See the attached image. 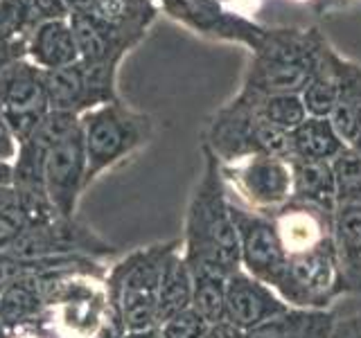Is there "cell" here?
Here are the masks:
<instances>
[{"label": "cell", "mask_w": 361, "mask_h": 338, "mask_svg": "<svg viewBox=\"0 0 361 338\" xmlns=\"http://www.w3.org/2000/svg\"><path fill=\"white\" fill-rule=\"evenodd\" d=\"M353 146H355V149H357V151L361 154V131H359V135H357V140L353 142Z\"/></svg>", "instance_id": "obj_44"}, {"label": "cell", "mask_w": 361, "mask_h": 338, "mask_svg": "<svg viewBox=\"0 0 361 338\" xmlns=\"http://www.w3.org/2000/svg\"><path fill=\"white\" fill-rule=\"evenodd\" d=\"M0 185H11V163H0Z\"/></svg>", "instance_id": "obj_41"}, {"label": "cell", "mask_w": 361, "mask_h": 338, "mask_svg": "<svg viewBox=\"0 0 361 338\" xmlns=\"http://www.w3.org/2000/svg\"><path fill=\"white\" fill-rule=\"evenodd\" d=\"M5 338H63V334L56 330L50 320H45L41 315V318L34 323L11 327Z\"/></svg>", "instance_id": "obj_33"}, {"label": "cell", "mask_w": 361, "mask_h": 338, "mask_svg": "<svg viewBox=\"0 0 361 338\" xmlns=\"http://www.w3.org/2000/svg\"><path fill=\"white\" fill-rule=\"evenodd\" d=\"M180 239L152 244L122 257L106 270V296L124 332H142L158 327V284L167 257Z\"/></svg>", "instance_id": "obj_3"}, {"label": "cell", "mask_w": 361, "mask_h": 338, "mask_svg": "<svg viewBox=\"0 0 361 338\" xmlns=\"http://www.w3.org/2000/svg\"><path fill=\"white\" fill-rule=\"evenodd\" d=\"M338 54L332 45L325 50L323 59L319 68L314 70L312 79L307 86L302 88L300 99L305 104L307 115L314 118H330L334 101H336V88H338V73H336V63H338Z\"/></svg>", "instance_id": "obj_26"}, {"label": "cell", "mask_w": 361, "mask_h": 338, "mask_svg": "<svg viewBox=\"0 0 361 338\" xmlns=\"http://www.w3.org/2000/svg\"><path fill=\"white\" fill-rule=\"evenodd\" d=\"M32 5V16L34 23H45V20H59V18H68L71 11H68L63 0H30Z\"/></svg>", "instance_id": "obj_34"}, {"label": "cell", "mask_w": 361, "mask_h": 338, "mask_svg": "<svg viewBox=\"0 0 361 338\" xmlns=\"http://www.w3.org/2000/svg\"><path fill=\"white\" fill-rule=\"evenodd\" d=\"M274 289L289 307L330 309V304L341 296L334 239L316 246L314 251L289 255Z\"/></svg>", "instance_id": "obj_6"}, {"label": "cell", "mask_w": 361, "mask_h": 338, "mask_svg": "<svg viewBox=\"0 0 361 338\" xmlns=\"http://www.w3.org/2000/svg\"><path fill=\"white\" fill-rule=\"evenodd\" d=\"M180 248H183V244L167 257V262L163 266L161 284H158V302H156L158 323H163L169 315L192 307V270Z\"/></svg>", "instance_id": "obj_24"}, {"label": "cell", "mask_w": 361, "mask_h": 338, "mask_svg": "<svg viewBox=\"0 0 361 338\" xmlns=\"http://www.w3.org/2000/svg\"><path fill=\"white\" fill-rule=\"evenodd\" d=\"M16 154H18V140L11 133L3 111H0V163H14Z\"/></svg>", "instance_id": "obj_35"}, {"label": "cell", "mask_w": 361, "mask_h": 338, "mask_svg": "<svg viewBox=\"0 0 361 338\" xmlns=\"http://www.w3.org/2000/svg\"><path fill=\"white\" fill-rule=\"evenodd\" d=\"M0 111L18 144L27 140L50 113L43 70L25 56L11 61L0 75Z\"/></svg>", "instance_id": "obj_10"}, {"label": "cell", "mask_w": 361, "mask_h": 338, "mask_svg": "<svg viewBox=\"0 0 361 338\" xmlns=\"http://www.w3.org/2000/svg\"><path fill=\"white\" fill-rule=\"evenodd\" d=\"M271 217H274L276 230L287 257L314 251L316 246L332 239V228H334L332 214H325L293 199L276 214H271Z\"/></svg>", "instance_id": "obj_15"}, {"label": "cell", "mask_w": 361, "mask_h": 338, "mask_svg": "<svg viewBox=\"0 0 361 338\" xmlns=\"http://www.w3.org/2000/svg\"><path fill=\"white\" fill-rule=\"evenodd\" d=\"M291 158H305V161H327L345 149V140L338 135L330 118H314L307 115L296 129L289 133Z\"/></svg>", "instance_id": "obj_23"}, {"label": "cell", "mask_w": 361, "mask_h": 338, "mask_svg": "<svg viewBox=\"0 0 361 338\" xmlns=\"http://www.w3.org/2000/svg\"><path fill=\"white\" fill-rule=\"evenodd\" d=\"M43 180L54 212L63 219L77 217L79 196L86 189V151L79 127L48 151Z\"/></svg>", "instance_id": "obj_13"}, {"label": "cell", "mask_w": 361, "mask_h": 338, "mask_svg": "<svg viewBox=\"0 0 361 338\" xmlns=\"http://www.w3.org/2000/svg\"><path fill=\"white\" fill-rule=\"evenodd\" d=\"M201 154L203 172L185 212V234L180 239V251L190 266H206L231 275L240 270L242 264L228 187L219 158L203 144Z\"/></svg>", "instance_id": "obj_1"}, {"label": "cell", "mask_w": 361, "mask_h": 338, "mask_svg": "<svg viewBox=\"0 0 361 338\" xmlns=\"http://www.w3.org/2000/svg\"><path fill=\"white\" fill-rule=\"evenodd\" d=\"M11 196H14V192H11V187H9V185H0V208H3L5 203H9Z\"/></svg>", "instance_id": "obj_42"}, {"label": "cell", "mask_w": 361, "mask_h": 338, "mask_svg": "<svg viewBox=\"0 0 361 338\" xmlns=\"http://www.w3.org/2000/svg\"><path fill=\"white\" fill-rule=\"evenodd\" d=\"M9 330H11V327H9V323H7V318H5L3 309H0V338H5Z\"/></svg>", "instance_id": "obj_43"}, {"label": "cell", "mask_w": 361, "mask_h": 338, "mask_svg": "<svg viewBox=\"0 0 361 338\" xmlns=\"http://www.w3.org/2000/svg\"><path fill=\"white\" fill-rule=\"evenodd\" d=\"M203 338H244V332L237 325L228 320H219V323H210Z\"/></svg>", "instance_id": "obj_37"}, {"label": "cell", "mask_w": 361, "mask_h": 338, "mask_svg": "<svg viewBox=\"0 0 361 338\" xmlns=\"http://www.w3.org/2000/svg\"><path fill=\"white\" fill-rule=\"evenodd\" d=\"M156 0H95L90 14L99 16L113 30H118L124 39L138 45L149 25L158 16Z\"/></svg>", "instance_id": "obj_22"}, {"label": "cell", "mask_w": 361, "mask_h": 338, "mask_svg": "<svg viewBox=\"0 0 361 338\" xmlns=\"http://www.w3.org/2000/svg\"><path fill=\"white\" fill-rule=\"evenodd\" d=\"M336 315L332 309L289 307L267 323L244 332V338H332Z\"/></svg>", "instance_id": "obj_19"}, {"label": "cell", "mask_w": 361, "mask_h": 338, "mask_svg": "<svg viewBox=\"0 0 361 338\" xmlns=\"http://www.w3.org/2000/svg\"><path fill=\"white\" fill-rule=\"evenodd\" d=\"M23 50L20 48H16L14 43H9L7 39H3L0 37V75H3V70L5 68L11 63V61H16V59H23Z\"/></svg>", "instance_id": "obj_38"}, {"label": "cell", "mask_w": 361, "mask_h": 338, "mask_svg": "<svg viewBox=\"0 0 361 338\" xmlns=\"http://www.w3.org/2000/svg\"><path fill=\"white\" fill-rule=\"evenodd\" d=\"M120 338H161V332H158V327H152V330L142 332H124Z\"/></svg>", "instance_id": "obj_40"}, {"label": "cell", "mask_w": 361, "mask_h": 338, "mask_svg": "<svg viewBox=\"0 0 361 338\" xmlns=\"http://www.w3.org/2000/svg\"><path fill=\"white\" fill-rule=\"evenodd\" d=\"M332 338H361V313L336 320Z\"/></svg>", "instance_id": "obj_36"}, {"label": "cell", "mask_w": 361, "mask_h": 338, "mask_svg": "<svg viewBox=\"0 0 361 338\" xmlns=\"http://www.w3.org/2000/svg\"><path fill=\"white\" fill-rule=\"evenodd\" d=\"M293 178V201L312 206L325 214L336 212V185L332 165L327 161H305L289 158Z\"/></svg>", "instance_id": "obj_20"}, {"label": "cell", "mask_w": 361, "mask_h": 338, "mask_svg": "<svg viewBox=\"0 0 361 338\" xmlns=\"http://www.w3.org/2000/svg\"><path fill=\"white\" fill-rule=\"evenodd\" d=\"M332 239L338 280H341V296L361 293V203L336 208Z\"/></svg>", "instance_id": "obj_17"}, {"label": "cell", "mask_w": 361, "mask_h": 338, "mask_svg": "<svg viewBox=\"0 0 361 338\" xmlns=\"http://www.w3.org/2000/svg\"><path fill=\"white\" fill-rule=\"evenodd\" d=\"M242 93H246L253 101V108L257 111L259 118H264L269 124L291 133L298 124L307 118V111L300 95H257L248 93V90L240 88Z\"/></svg>", "instance_id": "obj_28"}, {"label": "cell", "mask_w": 361, "mask_h": 338, "mask_svg": "<svg viewBox=\"0 0 361 338\" xmlns=\"http://www.w3.org/2000/svg\"><path fill=\"white\" fill-rule=\"evenodd\" d=\"M330 165L334 174V185H336V208L359 206L361 203V154L353 144H348Z\"/></svg>", "instance_id": "obj_29"}, {"label": "cell", "mask_w": 361, "mask_h": 338, "mask_svg": "<svg viewBox=\"0 0 361 338\" xmlns=\"http://www.w3.org/2000/svg\"><path fill=\"white\" fill-rule=\"evenodd\" d=\"M0 309H3L9 327L27 325L39 320L48 309L45 291L39 277H23L0 293Z\"/></svg>", "instance_id": "obj_25"}, {"label": "cell", "mask_w": 361, "mask_h": 338, "mask_svg": "<svg viewBox=\"0 0 361 338\" xmlns=\"http://www.w3.org/2000/svg\"><path fill=\"white\" fill-rule=\"evenodd\" d=\"M37 27L30 0H0V37L14 43L25 54L27 39Z\"/></svg>", "instance_id": "obj_30"}, {"label": "cell", "mask_w": 361, "mask_h": 338, "mask_svg": "<svg viewBox=\"0 0 361 338\" xmlns=\"http://www.w3.org/2000/svg\"><path fill=\"white\" fill-rule=\"evenodd\" d=\"M63 3L71 14H86V11H93L95 0H63Z\"/></svg>", "instance_id": "obj_39"}, {"label": "cell", "mask_w": 361, "mask_h": 338, "mask_svg": "<svg viewBox=\"0 0 361 338\" xmlns=\"http://www.w3.org/2000/svg\"><path fill=\"white\" fill-rule=\"evenodd\" d=\"M43 77L50 111L82 118L84 113L118 99V68L113 65L75 61L56 70H43Z\"/></svg>", "instance_id": "obj_8"}, {"label": "cell", "mask_w": 361, "mask_h": 338, "mask_svg": "<svg viewBox=\"0 0 361 338\" xmlns=\"http://www.w3.org/2000/svg\"><path fill=\"white\" fill-rule=\"evenodd\" d=\"M156 3L174 20H180L195 32L246 45L248 50L255 48L267 30V25L226 9L219 0H156Z\"/></svg>", "instance_id": "obj_12"}, {"label": "cell", "mask_w": 361, "mask_h": 338, "mask_svg": "<svg viewBox=\"0 0 361 338\" xmlns=\"http://www.w3.org/2000/svg\"><path fill=\"white\" fill-rule=\"evenodd\" d=\"M192 270V309L208 323L226 320V280L228 275L206 266H190Z\"/></svg>", "instance_id": "obj_27"}, {"label": "cell", "mask_w": 361, "mask_h": 338, "mask_svg": "<svg viewBox=\"0 0 361 338\" xmlns=\"http://www.w3.org/2000/svg\"><path fill=\"white\" fill-rule=\"evenodd\" d=\"M231 212L237 230V242H240L242 270L267 282L274 289L287 264V253L278 237L274 217L246 208L235 199H231Z\"/></svg>", "instance_id": "obj_11"}, {"label": "cell", "mask_w": 361, "mask_h": 338, "mask_svg": "<svg viewBox=\"0 0 361 338\" xmlns=\"http://www.w3.org/2000/svg\"><path fill=\"white\" fill-rule=\"evenodd\" d=\"M231 199L255 212L276 214L293 196L291 161L255 156L235 165H221Z\"/></svg>", "instance_id": "obj_7"}, {"label": "cell", "mask_w": 361, "mask_h": 338, "mask_svg": "<svg viewBox=\"0 0 361 338\" xmlns=\"http://www.w3.org/2000/svg\"><path fill=\"white\" fill-rule=\"evenodd\" d=\"M208 325L210 323L197 309L188 307L158 323V332H161V338H203Z\"/></svg>", "instance_id": "obj_31"}, {"label": "cell", "mask_w": 361, "mask_h": 338, "mask_svg": "<svg viewBox=\"0 0 361 338\" xmlns=\"http://www.w3.org/2000/svg\"><path fill=\"white\" fill-rule=\"evenodd\" d=\"M30 225H32L30 214L20 208V203L14 196H11V201L0 208V253L9 251Z\"/></svg>", "instance_id": "obj_32"}, {"label": "cell", "mask_w": 361, "mask_h": 338, "mask_svg": "<svg viewBox=\"0 0 361 338\" xmlns=\"http://www.w3.org/2000/svg\"><path fill=\"white\" fill-rule=\"evenodd\" d=\"M86 151V187L152 138L149 115L122 104L120 99L102 104L79 118Z\"/></svg>", "instance_id": "obj_5"}, {"label": "cell", "mask_w": 361, "mask_h": 338, "mask_svg": "<svg viewBox=\"0 0 361 338\" xmlns=\"http://www.w3.org/2000/svg\"><path fill=\"white\" fill-rule=\"evenodd\" d=\"M287 309L289 304L278 296L276 289L242 268L226 280V320L237 325L242 332L253 330Z\"/></svg>", "instance_id": "obj_14"}, {"label": "cell", "mask_w": 361, "mask_h": 338, "mask_svg": "<svg viewBox=\"0 0 361 338\" xmlns=\"http://www.w3.org/2000/svg\"><path fill=\"white\" fill-rule=\"evenodd\" d=\"M203 146H208L221 165H235L255 156L291 158L289 133L259 118L251 97L242 90L214 113Z\"/></svg>", "instance_id": "obj_4"}, {"label": "cell", "mask_w": 361, "mask_h": 338, "mask_svg": "<svg viewBox=\"0 0 361 338\" xmlns=\"http://www.w3.org/2000/svg\"><path fill=\"white\" fill-rule=\"evenodd\" d=\"M327 48L330 41L319 27H267L251 50L242 88L257 95H300Z\"/></svg>", "instance_id": "obj_2"}, {"label": "cell", "mask_w": 361, "mask_h": 338, "mask_svg": "<svg viewBox=\"0 0 361 338\" xmlns=\"http://www.w3.org/2000/svg\"><path fill=\"white\" fill-rule=\"evenodd\" d=\"M219 3H226V0H219Z\"/></svg>", "instance_id": "obj_45"}, {"label": "cell", "mask_w": 361, "mask_h": 338, "mask_svg": "<svg viewBox=\"0 0 361 338\" xmlns=\"http://www.w3.org/2000/svg\"><path fill=\"white\" fill-rule=\"evenodd\" d=\"M338 88L330 122L345 144H353L361 131V63L338 56Z\"/></svg>", "instance_id": "obj_21"}, {"label": "cell", "mask_w": 361, "mask_h": 338, "mask_svg": "<svg viewBox=\"0 0 361 338\" xmlns=\"http://www.w3.org/2000/svg\"><path fill=\"white\" fill-rule=\"evenodd\" d=\"M5 253H11L16 257H93V259H109L118 251L106 239L88 228L84 221L77 217L63 219L54 217L50 221L32 223L30 228L23 232L16 244Z\"/></svg>", "instance_id": "obj_9"}, {"label": "cell", "mask_w": 361, "mask_h": 338, "mask_svg": "<svg viewBox=\"0 0 361 338\" xmlns=\"http://www.w3.org/2000/svg\"><path fill=\"white\" fill-rule=\"evenodd\" d=\"M68 20H71V27L75 34L79 61L118 68L124 54L135 48L129 39H124L118 30H113L109 23L90 14V11H86V14H71Z\"/></svg>", "instance_id": "obj_16"}, {"label": "cell", "mask_w": 361, "mask_h": 338, "mask_svg": "<svg viewBox=\"0 0 361 338\" xmlns=\"http://www.w3.org/2000/svg\"><path fill=\"white\" fill-rule=\"evenodd\" d=\"M25 59H30L41 70H56L79 61L75 34L71 20H45L32 30L25 48Z\"/></svg>", "instance_id": "obj_18"}]
</instances>
